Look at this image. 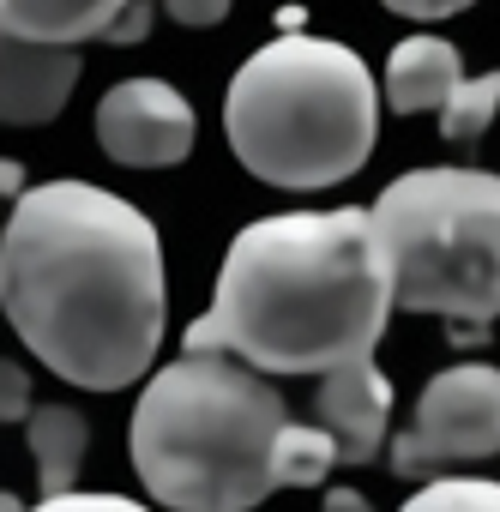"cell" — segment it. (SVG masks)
Returning a JSON list of instances; mask_svg holds the SVG:
<instances>
[{
	"label": "cell",
	"instance_id": "cell-1",
	"mask_svg": "<svg viewBox=\"0 0 500 512\" xmlns=\"http://www.w3.org/2000/svg\"><path fill=\"white\" fill-rule=\"evenodd\" d=\"M0 308L67 386H133L163 344L169 308L157 223L91 181L25 187L0 229Z\"/></svg>",
	"mask_w": 500,
	"mask_h": 512
},
{
	"label": "cell",
	"instance_id": "cell-2",
	"mask_svg": "<svg viewBox=\"0 0 500 512\" xmlns=\"http://www.w3.org/2000/svg\"><path fill=\"white\" fill-rule=\"evenodd\" d=\"M392 320V260L368 211H284L247 223L211 308L187 326V356H235L254 374H338L374 362Z\"/></svg>",
	"mask_w": 500,
	"mask_h": 512
},
{
	"label": "cell",
	"instance_id": "cell-3",
	"mask_svg": "<svg viewBox=\"0 0 500 512\" xmlns=\"http://www.w3.org/2000/svg\"><path fill=\"white\" fill-rule=\"evenodd\" d=\"M133 470L175 512H247L278 488H320L338 464L314 422L235 356H181L133 404Z\"/></svg>",
	"mask_w": 500,
	"mask_h": 512
},
{
	"label": "cell",
	"instance_id": "cell-4",
	"mask_svg": "<svg viewBox=\"0 0 500 512\" xmlns=\"http://www.w3.org/2000/svg\"><path fill=\"white\" fill-rule=\"evenodd\" d=\"M380 133V91L356 49L284 31L241 61L223 91V139L247 175L272 187L350 181Z\"/></svg>",
	"mask_w": 500,
	"mask_h": 512
},
{
	"label": "cell",
	"instance_id": "cell-5",
	"mask_svg": "<svg viewBox=\"0 0 500 512\" xmlns=\"http://www.w3.org/2000/svg\"><path fill=\"white\" fill-rule=\"evenodd\" d=\"M368 217L392 260V308L452 320L458 344L500 320V175L410 169Z\"/></svg>",
	"mask_w": 500,
	"mask_h": 512
},
{
	"label": "cell",
	"instance_id": "cell-6",
	"mask_svg": "<svg viewBox=\"0 0 500 512\" xmlns=\"http://www.w3.org/2000/svg\"><path fill=\"white\" fill-rule=\"evenodd\" d=\"M500 452V368L458 362L434 374L416 398V422L392 440V470L434 482L446 464H476Z\"/></svg>",
	"mask_w": 500,
	"mask_h": 512
},
{
	"label": "cell",
	"instance_id": "cell-7",
	"mask_svg": "<svg viewBox=\"0 0 500 512\" xmlns=\"http://www.w3.org/2000/svg\"><path fill=\"white\" fill-rule=\"evenodd\" d=\"M193 139H199L193 103L163 79H121L97 103V145L127 169H169L193 157Z\"/></svg>",
	"mask_w": 500,
	"mask_h": 512
},
{
	"label": "cell",
	"instance_id": "cell-8",
	"mask_svg": "<svg viewBox=\"0 0 500 512\" xmlns=\"http://www.w3.org/2000/svg\"><path fill=\"white\" fill-rule=\"evenodd\" d=\"M386 422H392V380L374 362H350L320 380L314 428L332 440L338 464H374L386 446Z\"/></svg>",
	"mask_w": 500,
	"mask_h": 512
},
{
	"label": "cell",
	"instance_id": "cell-9",
	"mask_svg": "<svg viewBox=\"0 0 500 512\" xmlns=\"http://www.w3.org/2000/svg\"><path fill=\"white\" fill-rule=\"evenodd\" d=\"M79 85V49H43L0 37V127H37L67 109Z\"/></svg>",
	"mask_w": 500,
	"mask_h": 512
},
{
	"label": "cell",
	"instance_id": "cell-10",
	"mask_svg": "<svg viewBox=\"0 0 500 512\" xmlns=\"http://www.w3.org/2000/svg\"><path fill=\"white\" fill-rule=\"evenodd\" d=\"M464 91V67H458V49L440 43V37H404L386 61V103L398 115H428Z\"/></svg>",
	"mask_w": 500,
	"mask_h": 512
},
{
	"label": "cell",
	"instance_id": "cell-11",
	"mask_svg": "<svg viewBox=\"0 0 500 512\" xmlns=\"http://www.w3.org/2000/svg\"><path fill=\"white\" fill-rule=\"evenodd\" d=\"M121 13V0H0V37L43 43V49H79L103 43Z\"/></svg>",
	"mask_w": 500,
	"mask_h": 512
},
{
	"label": "cell",
	"instance_id": "cell-12",
	"mask_svg": "<svg viewBox=\"0 0 500 512\" xmlns=\"http://www.w3.org/2000/svg\"><path fill=\"white\" fill-rule=\"evenodd\" d=\"M25 446H31L43 500L49 494H73L79 464H85V446H91V422L73 404H37L31 422H25Z\"/></svg>",
	"mask_w": 500,
	"mask_h": 512
},
{
	"label": "cell",
	"instance_id": "cell-13",
	"mask_svg": "<svg viewBox=\"0 0 500 512\" xmlns=\"http://www.w3.org/2000/svg\"><path fill=\"white\" fill-rule=\"evenodd\" d=\"M398 512H500V482H488V476H434Z\"/></svg>",
	"mask_w": 500,
	"mask_h": 512
},
{
	"label": "cell",
	"instance_id": "cell-14",
	"mask_svg": "<svg viewBox=\"0 0 500 512\" xmlns=\"http://www.w3.org/2000/svg\"><path fill=\"white\" fill-rule=\"evenodd\" d=\"M494 109H500V73L464 79V91H458V97L446 103V115H440V133H446L452 145H470V139H482V133H488Z\"/></svg>",
	"mask_w": 500,
	"mask_h": 512
},
{
	"label": "cell",
	"instance_id": "cell-15",
	"mask_svg": "<svg viewBox=\"0 0 500 512\" xmlns=\"http://www.w3.org/2000/svg\"><path fill=\"white\" fill-rule=\"evenodd\" d=\"M25 512H151L145 500H127V494H49V500H37V506H25Z\"/></svg>",
	"mask_w": 500,
	"mask_h": 512
},
{
	"label": "cell",
	"instance_id": "cell-16",
	"mask_svg": "<svg viewBox=\"0 0 500 512\" xmlns=\"http://www.w3.org/2000/svg\"><path fill=\"white\" fill-rule=\"evenodd\" d=\"M31 374L0 356V422H31Z\"/></svg>",
	"mask_w": 500,
	"mask_h": 512
},
{
	"label": "cell",
	"instance_id": "cell-17",
	"mask_svg": "<svg viewBox=\"0 0 500 512\" xmlns=\"http://www.w3.org/2000/svg\"><path fill=\"white\" fill-rule=\"evenodd\" d=\"M151 31V7H121L115 13V25H109V37L103 43H139Z\"/></svg>",
	"mask_w": 500,
	"mask_h": 512
},
{
	"label": "cell",
	"instance_id": "cell-18",
	"mask_svg": "<svg viewBox=\"0 0 500 512\" xmlns=\"http://www.w3.org/2000/svg\"><path fill=\"white\" fill-rule=\"evenodd\" d=\"M392 13H404V19H452V13H464V7H458V0H434V7H428V0H398Z\"/></svg>",
	"mask_w": 500,
	"mask_h": 512
},
{
	"label": "cell",
	"instance_id": "cell-19",
	"mask_svg": "<svg viewBox=\"0 0 500 512\" xmlns=\"http://www.w3.org/2000/svg\"><path fill=\"white\" fill-rule=\"evenodd\" d=\"M320 512H374V506H368L356 488H326V494H320Z\"/></svg>",
	"mask_w": 500,
	"mask_h": 512
},
{
	"label": "cell",
	"instance_id": "cell-20",
	"mask_svg": "<svg viewBox=\"0 0 500 512\" xmlns=\"http://www.w3.org/2000/svg\"><path fill=\"white\" fill-rule=\"evenodd\" d=\"M169 13H175L181 25H217L229 7H223V0H205V7H169Z\"/></svg>",
	"mask_w": 500,
	"mask_h": 512
},
{
	"label": "cell",
	"instance_id": "cell-21",
	"mask_svg": "<svg viewBox=\"0 0 500 512\" xmlns=\"http://www.w3.org/2000/svg\"><path fill=\"white\" fill-rule=\"evenodd\" d=\"M0 193H25V175H19V163H0Z\"/></svg>",
	"mask_w": 500,
	"mask_h": 512
},
{
	"label": "cell",
	"instance_id": "cell-22",
	"mask_svg": "<svg viewBox=\"0 0 500 512\" xmlns=\"http://www.w3.org/2000/svg\"><path fill=\"white\" fill-rule=\"evenodd\" d=\"M0 512H25V500H19V494H7V488H0Z\"/></svg>",
	"mask_w": 500,
	"mask_h": 512
}]
</instances>
